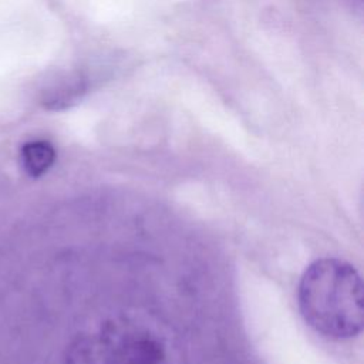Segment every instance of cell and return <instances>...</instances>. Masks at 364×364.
Here are the masks:
<instances>
[{"mask_svg": "<svg viewBox=\"0 0 364 364\" xmlns=\"http://www.w3.org/2000/svg\"><path fill=\"white\" fill-rule=\"evenodd\" d=\"M348 1H351L353 4H361V1H363V0H348Z\"/></svg>", "mask_w": 364, "mask_h": 364, "instance_id": "4", "label": "cell"}, {"mask_svg": "<svg viewBox=\"0 0 364 364\" xmlns=\"http://www.w3.org/2000/svg\"><path fill=\"white\" fill-rule=\"evenodd\" d=\"M20 156L26 173L33 178H40L53 166L55 149L48 141L36 139L23 145Z\"/></svg>", "mask_w": 364, "mask_h": 364, "instance_id": "3", "label": "cell"}, {"mask_svg": "<svg viewBox=\"0 0 364 364\" xmlns=\"http://www.w3.org/2000/svg\"><path fill=\"white\" fill-rule=\"evenodd\" d=\"M297 299L303 318L317 333L336 340L361 333L363 283L347 262L330 257L313 262L300 279Z\"/></svg>", "mask_w": 364, "mask_h": 364, "instance_id": "1", "label": "cell"}, {"mask_svg": "<svg viewBox=\"0 0 364 364\" xmlns=\"http://www.w3.org/2000/svg\"><path fill=\"white\" fill-rule=\"evenodd\" d=\"M85 90V80L80 74H71L47 88L43 94L41 102L48 109H64L75 104Z\"/></svg>", "mask_w": 364, "mask_h": 364, "instance_id": "2", "label": "cell"}]
</instances>
